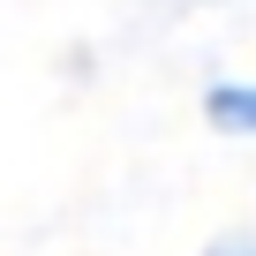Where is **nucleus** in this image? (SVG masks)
I'll return each instance as SVG.
<instances>
[{
    "mask_svg": "<svg viewBox=\"0 0 256 256\" xmlns=\"http://www.w3.org/2000/svg\"><path fill=\"white\" fill-rule=\"evenodd\" d=\"M204 120L218 136H256V76H218L204 90Z\"/></svg>",
    "mask_w": 256,
    "mask_h": 256,
    "instance_id": "1",
    "label": "nucleus"
},
{
    "mask_svg": "<svg viewBox=\"0 0 256 256\" xmlns=\"http://www.w3.org/2000/svg\"><path fill=\"white\" fill-rule=\"evenodd\" d=\"M204 256H256V234H248V226H234V234H218Z\"/></svg>",
    "mask_w": 256,
    "mask_h": 256,
    "instance_id": "2",
    "label": "nucleus"
}]
</instances>
